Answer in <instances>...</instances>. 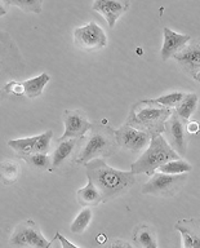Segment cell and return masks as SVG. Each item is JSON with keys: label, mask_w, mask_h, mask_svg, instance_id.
<instances>
[{"label": "cell", "mask_w": 200, "mask_h": 248, "mask_svg": "<svg viewBox=\"0 0 200 248\" xmlns=\"http://www.w3.org/2000/svg\"><path fill=\"white\" fill-rule=\"evenodd\" d=\"M176 228H177L178 232H181L182 234V248H194L198 243H199L198 236L194 235L190 230H186V228H182L180 224H177Z\"/></svg>", "instance_id": "obj_26"}, {"label": "cell", "mask_w": 200, "mask_h": 248, "mask_svg": "<svg viewBox=\"0 0 200 248\" xmlns=\"http://www.w3.org/2000/svg\"><path fill=\"white\" fill-rule=\"evenodd\" d=\"M174 60L187 75L195 78L200 73V38L190 40L174 54Z\"/></svg>", "instance_id": "obj_11"}, {"label": "cell", "mask_w": 200, "mask_h": 248, "mask_svg": "<svg viewBox=\"0 0 200 248\" xmlns=\"http://www.w3.org/2000/svg\"><path fill=\"white\" fill-rule=\"evenodd\" d=\"M5 4L18 7L29 13H38V15L42 13L43 9V1L40 0H9V1H5Z\"/></svg>", "instance_id": "obj_25"}, {"label": "cell", "mask_w": 200, "mask_h": 248, "mask_svg": "<svg viewBox=\"0 0 200 248\" xmlns=\"http://www.w3.org/2000/svg\"><path fill=\"white\" fill-rule=\"evenodd\" d=\"M49 75L46 73L40 74L39 77H35L32 79H27L25 81H21L23 89H25V96L29 98H36L43 93V89L49 81Z\"/></svg>", "instance_id": "obj_18"}, {"label": "cell", "mask_w": 200, "mask_h": 248, "mask_svg": "<svg viewBox=\"0 0 200 248\" xmlns=\"http://www.w3.org/2000/svg\"><path fill=\"white\" fill-rule=\"evenodd\" d=\"M39 136L34 137H26V139H18V140H11L8 141V146L13 149L17 153L18 158L23 159L31 154H35L36 150V143H38Z\"/></svg>", "instance_id": "obj_17"}, {"label": "cell", "mask_w": 200, "mask_h": 248, "mask_svg": "<svg viewBox=\"0 0 200 248\" xmlns=\"http://www.w3.org/2000/svg\"><path fill=\"white\" fill-rule=\"evenodd\" d=\"M133 238L136 243L142 246L143 248H158V238L153 228L147 225H139L133 232Z\"/></svg>", "instance_id": "obj_16"}, {"label": "cell", "mask_w": 200, "mask_h": 248, "mask_svg": "<svg viewBox=\"0 0 200 248\" xmlns=\"http://www.w3.org/2000/svg\"><path fill=\"white\" fill-rule=\"evenodd\" d=\"M172 108L149 104L145 100L133 105L125 124L145 132L154 139L166 132V123L172 115Z\"/></svg>", "instance_id": "obj_3"}, {"label": "cell", "mask_w": 200, "mask_h": 248, "mask_svg": "<svg viewBox=\"0 0 200 248\" xmlns=\"http://www.w3.org/2000/svg\"><path fill=\"white\" fill-rule=\"evenodd\" d=\"M87 178L96 185L102 195V202L114 201L131 189L136 182V174L112 168L105 159H94L85 164Z\"/></svg>", "instance_id": "obj_1"}, {"label": "cell", "mask_w": 200, "mask_h": 248, "mask_svg": "<svg viewBox=\"0 0 200 248\" xmlns=\"http://www.w3.org/2000/svg\"><path fill=\"white\" fill-rule=\"evenodd\" d=\"M119 149L116 131L108 124L93 123L84 137V143L77 155L75 166H85L94 159H106L115 154Z\"/></svg>", "instance_id": "obj_2"}, {"label": "cell", "mask_w": 200, "mask_h": 248, "mask_svg": "<svg viewBox=\"0 0 200 248\" xmlns=\"http://www.w3.org/2000/svg\"><path fill=\"white\" fill-rule=\"evenodd\" d=\"M0 170H1V181L4 185H12L17 182L21 173V167L15 160L5 159L0 164Z\"/></svg>", "instance_id": "obj_20"}, {"label": "cell", "mask_w": 200, "mask_h": 248, "mask_svg": "<svg viewBox=\"0 0 200 248\" xmlns=\"http://www.w3.org/2000/svg\"><path fill=\"white\" fill-rule=\"evenodd\" d=\"M186 174H166L155 172L142 186V193L160 198H172L185 185Z\"/></svg>", "instance_id": "obj_6"}, {"label": "cell", "mask_w": 200, "mask_h": 248, "mask_svg": "<svg viewBox=\"0 0 200 248\" xmlns=\"http://www.w3.org/2000/svg\"><path fill=\"white\" fill-rule=\"evenodd\" d=\"M74 43L79 49L92 52L108 46V36L100 25L91 21L74 30Z\"/></svg>", "instance_id": "obj_7"}, {"label": "cell", "mask_w": 200, "mask_h": 248, "mask_svg": "<svg viewBox=\"0 0 200 248\" xmlns=\"http://www.w3.org/2000/svg\"><path fill=\"white\" fill-rule=\"evenodd\" d=\"M104 248H133L128 242H124V240H114V242H110V243Z\"/></svg>", "instance_id": "obj_29"}, {"label": "cell", "mask_w": 200, "mask_h": 248, "mask_svg": "<svg viewBox=\"0 0 200 248\" xmlns=\"http://www.w3.org/2000/svg\"><path fill=\"white\" fill-rule=\"evenodd\" d=\"M194 79H195V80H197V81H198V83H199V84H200V73H199V74H198L197 77L194 78Z\"/></svg>", "instance_id": "obj_31"}, {"label": "cell", "mask_w": 200, "mask_h": 248, "mask_svg": "<svg viewBox=\"0 0 200 248\" xmlns=\"http://www.w3.org/2000/svg\"><path fill=\"white\" fill-rule=\"evenodd\" d=\"M23 160L32 168L36 170H46L52 168V156L44 153H35L31 154L26 158H23Z\"/></svg>", "instance_id": "obj_24"}, {"label": "cell", "mask_w": 200, "mask_h": 248, "mask_svg": "<svg viewBox=\"0 0 200 248\" xmlns=\"http://www.w3.org/2000/svg\"><path fill=\"white\" fill-rule=\"evenodd\" d=\"M44 238L40 229L32 220H27L19 224L12 232L9 244L12 248H52V243Z\"/></svg>", "instance_id": "obj_5"}, {"label": "cell", "mask_w": 200, "mask_h": 248, "mask_svg": "<svg viewBox=\"0 0 200 248\" xmlns=\"http://www.w3.org/2000/svg\"><path fill=\"white\" fill-rule=\"evenodd\" d=\"M81 141L83 139H57V146L52 154V168L50 170H61L69 166H75L77 155L81 149Z\"/></svg>", "instance_id": "obj_8"}, {"label": "cell", "mask_w": 200, "mask_h": 248, "mask_svg": "<svg viewBox=\"0 0 200 248\" xmlns=\"http://www.w3.org/2000/svg\"><path fill=\"white\" fill-rule=\"evenodd\" d=\"M77 201L81 207H94L102 203V195L100 190L97 189L96 185L91 180H88V184L77 191Z\"/></svg>", "instance_id": "obj_15"}, {"label": "cell", "mask_w": 200, "mask_h": 248, "mask_svg": "<svg viewBox=\"0 0 200 248\" xmlns=\"http://www.w3.org/2000/svg\"><path fill=\"white\" fill-rule=\"evenodd\" d=\"M186 93L182 92H172V93H167V94H163V96L158 97V98H150V100H145L149 104H154L159 105V106H163V108H177L178 104L184 100Z\"/></svg>", "instance_id": "obj_23"}, {"label": "cell", "mask_w": 200, "mask_h": 248, "mask_svg": "<svg viewBox=\"0 0 200 248\" xmlns=\"http://www.w3.org/2000/svg\"><path fill=\"white\" fill-rule=\"evenodd\" d=\"M180 159V155L172 149L169 142L162 135L151 139V142L143 154L135 163H132L131 172L133 174H153L158 170L159 167L164 166L170 160Z\"/></svg>", "instance_id": "obj_4"}, {"label": "cell", "mask_w": 200, "mask_h": 248, "mask_svg": "<svg viewBox=\"0 0 200 248\" xmlns=\"http://www.w3.org/2000/svg\"><path fill=\"white\" fill-rule=\"evenodd\" d=\"M116 140L119 147L131 150L133 153H138L143 149H147L151 142V137L147 133L125 123L119 129H116Z\"/></svg>", "instance_id": "obj_9"}, {"label": "cell", "mask_w": 200, "mask_h": 248, "mask_svg": "<svg viewBox=\"0 0 200 248\" xmlns=\"http://www.w3.org/2000/svg\"><path fill=\"white\" fill-rule=\"evenodd\" d=\"M129 1H115V0H97L92 5L94 11L104 16L105 19L108 21V26H115L116 21L120 18V16L124 12L128 11L129 8Z\"/></svg>", "instance_id": "obj_13"}, {"label": "cell", "mask_w": 200, "mask_h": 248, "mask_svg": "<svg viewBox=\"0 0 200 248\" xmlns=\"http://www.w3.org/2000/svg\"><path fill=\"white\" fill-rule=\"evenodd\" d=\"M54 238L60 240V243H61V247L62 248H79V247H77L75 244L71 243V242H69V239H66L65 236L61 235V234H60V232H56V235H54Z\"/></svg>", "instance_id": "obj_28"}, {"label": "cell", "mask_w": 200, "mask_h": 248, "mask_svg": "<svg viewBox=\"0 0 200 248\" xmlns=\"http://www.w3.org/2000/svg\"><path fill=\"white\" fill-rule=\"evenodd\" d=\"M4 92L11 93L15 96H25V89H23L21 81H9L4 87Z\"/></svg>", "instance_id": "obj_27"}, {"label": "cell", "mask_w": 200, "mask_h": 248, "mask_svg": "<svg viewBox=\"0 0 200 248\" xmlns=\"http://www.w3.org/2000/svg\"><path fill=\"white\" fill-rule=\"evenodd\" d=\"M198 104H199V97H198L197 93H186L184 100L178 104L174 111L177 112L178 116L182 120H189L193 116L194 112L197 111Z\"/></svg>", "instance_id": "obj_19"}, {"label": "cell", "mask_w": 200, "mask_h": 248, "mask_svg": "<svg viewBox=\"0 0 200 248\" xmlns=\"http://www.w3.org/2000/svg\"><path fill=\"white\" fill-rule=\"evenodd\" d=\"M184 122L185 120H182L178 116L177 112L173 111L166 123V132L168 135V139H169V145L180 156H184L186 154L187 143H189V140L186 136L187 132L185 129Z\"/></svg>", "instance_id": "obj_12"}, {"label": "cell", "mask_w": 200, "mask_h": 248, "mask_svg": "<svg viewBox=\"0 0 200 248\" xmlns=\"http://www.w3.org/2000/svg\"><path fill=\"white\" fill-rule=\"evenodd\" d=\"M63 124H65V132L60 140L83 139L93 125V123L87 119L84 112L80 110H65Z\"/></svg>", "instance_id": "obj_10"}, {"label": "cell", "mask_w": 200, "mask_h": 248, "mask_svg": "<svg viewBox=\"0 0 200 248\" xmlns=\"http://www.w3.org/2000/svg\"><path fill=\"white\" fill-rule=\"evenodd\" d=\"M163 31H164V42L160 50V56L163 61H167L168 58L174 57V54L177 53L178 50H181L191 40V38L190 35L178 34L176 31L170 30L169 27H164Z\"/></svg>", "instance_id": "obj_14"}, {"label": "cell", "mask_w": 200, "mask_h": 248, "mask_svg": "<svg viewBox=\"0 0 200 248\" xmlns=\"http://www.w3.org/2000/svg\"><path fill=\"white\" fill-rule=\"evenodd\" d=\"M200 131V124L198 122H189L186 124V132L189 135H197L198 132Z\"/></svg>", "instance_id": "obj_30"}, {"label": "cell", "mask_w": 200, "mask_h": 248, "mask_svg": "<svg viewBox=\"0 0 200 248\" xmlns=\"http://www.w3.org/2000/svg\"><path fill=\"white\" fill-rule=\"evenodd\" d=\"M92 217L93 212L89 207L81 209L80 212L77 213V216L75 217V220L70 225L71 232H74V234H83L85 232V229L88 228V225L91 224Z\"/></svg>", "instance_id": "obj_22"}, {"label": "cell", "mask_w": 200, "mask_h": 248, "mask_svg": "<svg viewBox=\"0 0 200 248\" xmlns=\"http://www.w3.org/2000/svg\"><path fill=\"white\" fill-rule=\"evenodd\" d=\"M193 170V166L189 162H186L184 159H176V160H170V162L166 163L164 166L159 167L156 172L166 174H185L187 172Z\"/></svg>", "instance_id": "obj_21"}]
</instances>
